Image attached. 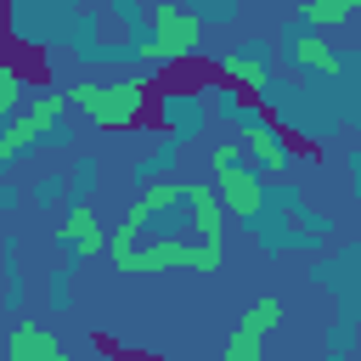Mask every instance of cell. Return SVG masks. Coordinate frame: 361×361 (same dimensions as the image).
<instances>
[{"label": "cell", "instance_id": "1", "mask_svg": "<svg viewBox=\"0 0 361 361\" xmlns=\"http://www.w3.org/2000/svg\"><path fill=\"white\" fill-rule=\"evenodd\" d=\"M147 96H152V85H147V79H113V85L85 79V85H73V90H68V102H73V107H85V113H90V124H102V130H130V124H141Z\"/></svg>", "mask_w": 361, "mask_h": 361}, {"label": "cell", "instance_id": "2", "mask_svg": "<svg viewBox=\"0 0 361 361\" xmlns=\"http://www.w3.org/2000/svg\"><path fill=\"white\" fill-rule=\"evenodd\" d=\"M197 34H203V23L192 17V11H180V6H152L147 11V39H141V62L147 68H169V62H186L192 51H197Z\"/></svg>", "mask_w": 361, "mask_h": 361}, {"label": "cell", "instance_id": "3", "mask_svg": "<svg viewBox=\"0 0 361 361\" xmlns=\"http://www.w3.org/2000/svg\"><path fill=\"white\" fill-rule=\"evenodd\" d=\"M220 271V248L214 243H135L118 271Z\"/></svg>", "mask_w": 361, "mask_h": 361}, {"label": "cell", "instance_id": "4", "mask_svg": "<svg viewBox=\"0 0 361 361\" xmlns=\"http://www.w3.org/2000/svg\"><path fill=\"white\" fill-rule=\"evenodd\" d=\"M68 113V90H45V96H34L6 130H0V164H11L17 152H28L45 130H56V118Z\"/></svg>", "mask_w": 361, "mask_h": 361}, {"label": "cell", "instance_id": "5", "mask_svg": "<svg viewBox=\"0 0 361 361\" xmlns=\"http://www.w3.org/2000/svg\"><path fill=\"white\" fill-rule=\"evenodd\" d=\"M214 203H220V214L231 209L237 220H259L265 214V180L243 164H214Z\"/></svg>", "mask_w": 361, "mask_h": 361}, {"label": "cell", "instance_id": "6", "mask_svg": "<svg viewBox=\"0 0 361 361\" xmlns=\"http://www.w3.org/2000/svg\"><path fill=\"white\" fill-rule=\"evenodd\" d=\"M243 152H254L259 158V169L271 175V180H282L288 175V141H282V130L259 113V107H243Z\"/></svg>", "mask_w": 361, "mask_h": 361}, {"label": "cell", "instance_id": "7", "mask_svg": "<svg viewBox=\"0 0 361 361\" xmlns=\"http://www.w3.org/2000/svg\"><path fill=\"white\" fill-rule=\"evenodd\" d=\"M276 322H282V299H276V293L254 299L248 316L237 322V333H231V344H226L220 361H259V344H265V333H276Z\"/></svg>", "mask_w": 361, "mask_h": 361}, {"label": "cell", "instance_id": "8", "mask_svg": "<svg viewBox=\"0 0 361 361\" xmlns=\"http://www.w3.org/2000/svg\"><path fill=\"white\" fill-rule=\"evenodd\" d=\"M220 73H226V85H237V96H248V102L271 85V68H265V56H259V39H248L243 51H226V56H220Z\"/></svg>", "mask_w": 361, "mask_h": 361}, {"label": "cell", "instance_id": "9", "mask_svg": "<svg viewBox=\"0 0 361 361\" xmlns=\"http://www.w3.org/2000/svg\"><path fill=\"white\" fill-rule=\"evenodd\" d=\"M6 361H68V350L56 344V333H45L39 322H17L6 338Z\"/></svg>", "mask_w": 361, "mask_h": 361}, {"label": "cell", "instance_id": "10", "mask_svg": "<svg viewBox=\"0 0 361 361\" xmlns=\"http://www.w3.org/2000/svg\"><path fill=\"white\" fill-rule=\"evenodd\" d=\"M56 237L68 243V254H73V259H90V254H102V248H107V231H102V220H96L85 203L56 226Z\"/></svg>", "mask_w": 361, "mask_h": 361}, {"label": "cell", "instance_id": "11", "mask_svg": "<svg viewBox=\"0 0 361 361\" xmlns=\"http://www.w3.org/2000/svg\"><path fill=\"white\" fill-rule=\"evenodd\" d=\"M288 51H293V62H299L305 73H344V56H338L322 34H305V28H299V34L288 39Z\"/></svg>", "mask_w": 361, "mask_h": 361}, {"label": "cell", "instance_id": "12", "mask_svg": "<svg viewBox=\"0 0 361 361\" xmlns=\"http://www.w3.org/2000/svg\"><path fill=\"white\" fill-rule=\"evenodd\" d=\"M164 124H169V130H180V135H192V130L203 124V102H197L192 90H180V96H175V90H164Z\"/></svg>", "mask_w": 361, "mask_h": 361}, {"label": "cell", "instance_id": "13", "mask_svg": "<svg viewBox=\"0 0 361 361\" xmlns=\"http://www.w3.org/2000/svg\"><path fill=\"white\" fill-rule=\"evenodd\" d=\"M355 6H361V0H310V6H305V34H322V28L350 23Z\"/></svg>", "mask_w": 361, "mask_h": 361}, {"label": "cell", "instance_id": "14", "mask_svg": "<svg viewBox=\"0 0 361 361\" xmlns=\"http://www.w3.org/2000/svg\"><path fill=\"white\" fill-rule=\"evenodd\" d=\"M17 107H23V73L0 62V113H17Z\"/></svg>", "mask_w": 361, "mask_h": 361}]
</instances>
